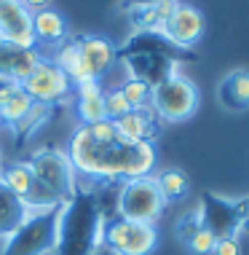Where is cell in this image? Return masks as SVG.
Segmentation results:
<instances>
[{
  "label": "cell",
  "instance_id": "cell-2",
  "mask_svg": "<svg viewBox=\"0 0 249 255\" xmlns=\"http://www.w3.org/2000/svg\"><path fill=\"white\" fill-rule=\"evenodd\" d=\"M105 212L94 191L78 188L70 202L62 204L54 255H96L102 250Z\"/></svg>",
  "mask_w": 249,
  "mask_h": 255
},
{
  "label": "cell",
  "instance_id": "cell-12",
  "mask_svg": "<svg viewBox=\"0 0 249 255\" xmlns=\"http://www.w3.org/2000/svg\"><path fill=\"white\" fill-rule=\"evenodd\" d=\"M204 30H206L204 13L188 3H177V8L171 11V16L161 27V35L174 49H193L204 38Z\"/></svg>",
  "mask_w": 249,
  "mask_h": 255
},
{
  "label": "cell",
  "instance_id": "cell-6",
  "mask_svg": "<svg viewBox=\"0 0 249 255\" xmlns=\"http://www.w3.org/2000/svg\"><path fill=\"white\" fill-rule=\"evenodd\" d=\"M30 169L40 185H46L62 204L78 194V172H75L67 150L59 148H38L30 156Z\"/></svg>",
  "mask_w": 249,
  "mask_h": 255
},
{
  "label": "cell",
  "instance_id": "cell-34",
  "mask_svg": "<svg viewBox=\"0 0 249 255\" xmlns=\"http://www.w3.org/2000/svg\"><path fill=\"white\" fill-rule=\"evenodd\" d=\"M0 3H5V0H0Z\"/></svg>",
  "mask_w": 249,
  "mask_h": 255
},
{
  "label": "cell",
  "instance_id": "cell-9",
  "mask_svg": "<svg viewBox=\"0 0 249 255\" xmlns=\"http://www.w3.org/2000/svg\"><path fill=\"white\" fill-rule=\"evenodd\" d=\"M22 89L32 97L35 105H59V102H65L67 97L73 94V81L67 78V73L57 67L51 59H40L35 65V70H32L27 78L22 81Z\"/></svg>",
  "mask_w": 249,
  "mask_h": 255
},
{
  "label": "cell",
  "instance_id": "cell-30",
  "mask_svg": "<svg viewBox=\"0 0 249 255\" xmlns=\"http://www.w3.org/2000/svg\"><path fill=\"white\" fill-rule=\"evenodd\" d=\"M214 255H241V242L239 237H223L214 245Z\"/></svg>",
  "mask_w": 249,
  "mask_h": 255
},
{
  "label": "cell",
  "instance_id": "cell-19",
  "mask_svg": "<svg viewBox=\"0 0 249 255\" xmlns=\"http://www.w3.org/2000/svg\"><path fill=\"white\" fill-rule=\"evenodd\" d=\"M32 35H35V46H57L67 38V22L59 11L46 8L32 13Z\"/></svg>",
  "mask_w": 249,
  "mask_h": 255
},
{
  "label": "cell",
  "instance_id": "cell-31",
  "mask_svg": "<svg viewBox=\"0 0 249 255\" xmlns=\"http://www.w3.org/2000/svg\"><path fill=\"white\" fill-rule=\"evenodd\" d=\"M156 11H158V16H161V22H166V19L171 16V11L177 8V0H156Z\"/></svg>",
  "mask_w": 249,
  "mask_h": 255
},
{
  "label": "cell",
  "instance_id": "cell-4",
  "mask_svg": "<svg viewBox=\"0 0 249 255\" xmlns=\"http://www.w3.org/2000/svg\"><path fill=\"white\" fill-rule=\"evenodd\" d=\"M59 210L27 212L24 223L19 226L11 237H5L0 255H48L57 247V226H59Z\"/></svg>",
  "mask_w": 249,
  "mask_h": 255
},
{
  "label": "cell",
  "instance_id": "cell-23",
  "mask_svg": "<svg viewBox=\"0 0 249 255\" xmlns=\"http://www.w3.org/2000/svg\"><path fill=\"white\" fill-rule=\"evenodd\" d=\"M129 19L134 24L137 32H161V16H158L156 5L153 3H145V5H131L129 8Z\"/></svg>",
  "mask_w": 249,
  "mask_h": 255
},
{
  "label": "cell",
  "instance_id": "cell-22",
  "mask_svg": "<svg viewBox=\"0 0 249 255\" xmlns=\"http://www.w3.org/2000/svg\"><path fill=\"white\" fill-rule=\"evenodd\" d=\"M0 183H3L13 196H19L24 202L27 194L32 191V185H35V175H32V169L27 161H16V164H11V167L0 169Z\"/></svg>",
  "mask_w": 249,
  "mask_h": 255
},
{
  "label": "cell",
  "instance_id": "cell-17",
  "mask_svg": "<svg viewBox=\"0 0 249 255\" xmlns=\"http://www.w3.org/2000/svg\"><path fill=\"white\" fill-rule=\"evenodd\" d=\"M75 116H78L81 127L96 124L105 116V92H102L99 81H86V84L75 86Z\"/></svg>",
  "mask_w": 249,
  "mask_h": 255
},
{
  "label": "cell",
  "instance_id": "cell-26",
  "mask_svg": "<svg viewBox=\"0 0 249 255\" xmlns=\"http://www.w3.org/2000/svg\"><path fill=\"white\" fill-rule=\"evenodd\" d=\"M129 110H131V105L126 102L121 89H110V92H105V116L110 121H118L121 116L129 113Z\"/></svg>",
  "mask_w": 249,
  "mask_h": 255
},
{
  "label": "cell",
  "instance_id": "cell-21",
  "mask_svg": "<svg viewBox=\"0 0 249 255\" xmlns=\"http://www.w3.org/2000/svg\"><path fill=\"white\" fill-rule=\"evenodd\" d=\"M156 183H158V188H161L166 204H177V202H182V199H188V194H190L188 175H185L182 169H177V167L161 169L156 175Z\"/></svg>",
  "mask_w": 249,
  "mask_h": 255
},
{
  "label": "cell",
  "instance_id": "cell-11",
  "mask_svg": "<svg viewBox=\"0 0 249 255\" xmlns=\"http://www.w3.org/2000/svg\"><path fill=\"white\" fill-rule=\"evenodd\" d=\"M198 220H201L204 229H209L217 239L223 237H236V234L244 229L236 210V202L231 199H223L212 191H204L201 194V204H198Z\"/></svg>",
  "mask_w": 249,
  "mask_h": 255
},
{
  "label": "cell",
  "instance_id": "cell-27",
  "mask_svg": "<svg viewBox=\"0 0 249 255\" xmlns=\"http://www.w3.org/2000/svg\"><path fill=\"white\" fill-rule=\"evenodd\" d=\"M198 229H201V220H198V212H185L182 218L177 220V226H174V231H177V239L182 245H188V239L196 234Z\"/></svg>",
  "mask_w": 249,
  "mask_h": 255
},
{
  "label": "cell",
  "instance_id": "cell-28",
  "mask_svg": "<svg viewBox=\"0 0 249 255\" xmlns=\"http://www.w3.org/2000/svg\"><path fill=\"white\" fill-rule=\"evenodd\" d=\"M86 132L91 134L94 140H99V142L115 140V137L121 134V132H118V127H115V121H110V119H102V121H96V124H88Z\"/></svg>",
  "mask_w": 249,
  "mask_h": 255
},
{
  "label": "cell",
  "instance_id": "cell-7",
  "mask_svg": "<svg viewBox=\"0 0 249 255\" xmlns=\"http://www.w3.org/2000/svg\"><path fill=\"white\" fill-rule=\"evenodd\" d=\"M166 210V199L158 188L156 177H134L121 185L118 194V218L134 220V223H148L156 226L158 218Z\"/></svg>",
  "mask_w": 249,
  "mask_h": 255
},
{
  "label": "cell",
  "instance_id": "cell-14",
  "mask_svg": "<svg viewBox=\"0 0 249 255\" xmlns=\"http://www.w3.org/2000/svg\"><path fill=\"white\" fill-rule=\"evenodd\" d=\"M43 59V54L38 49H24V46L8 43V40H0V75L8 81H22L35 70V65Z\"/></svg>",
  "mask_w": 249,
  "mask_h": 255
},
{
  "label": "cell",
  "instance_id": "cell-3",
  "mask_svg": "<svg viewBox=\"0 0 249 255\" xmlns=\"http://www.w3.org/2000/svg\"><path fill=\"white\" fill-rule=\"evenodd\" d=\"M118 59L129 67V78H137L150 89L177 73V49L161 32H134L118 51Z\"/></svg>",
  "mask_w": 249,
  "mask_h": 255
},
{
  "label": "cell",
  "instance_id": "cell-5",
  "mask_svg": "<svg viewBox=\"0 0 249 255\" xmlns=\"http://www.w3.org/2000/svg\"><path fill=\"white\" fill-rule=\"evenodd\" d=\"M150 110L158 116V121L182 124L198 110V89L185 75H169L158 86L150 89Z\"/></svg>",
  "mask_w": 249,
  "mask_h": 255
},
{
  "label": "cell",
  "instance_id": "cell-10",
  "mask_svg": "<svg viewBox=\"0 0 249 255\" xmlns=\"http://www.w3.org/2000/svg\"><path fill=\"white\" fill-rule=\"evenodd\" d=\"M75 43H78V57L81 59H78L75 73L70 75L73 86L86 84V81H99L102 75L113 67V62L118 59V49L99 35H78Z\"/></svg>",
  "mask_w": 249,
  "mask_h": 255
},
{
  "label": "cell",
  "instance_id": "cell-16",
  "mask_svg": "<svg viewBox=\"0 0 249 255\" xmlns=\"http://www.w3.org/2000/svg\"><path fill=\"white\" fill-rule=\"evenodd\" d=\"M217 102L231 113H244L249 110V70L236 67L220 81L217 86Z\"/></svg>",
  "mask_w": 249,
  "mask_h": 255
},
{
  "label": "cell",
  "instance_id": "cell-33",
  "mask_svg": "<svg viewBox=\"0 0 249 255\" xmlns=\"http://www.w3.org/2000/svg\"><path fill=\"white\" fill-rule=\"evenodd\" d=\"M0 161H3V153H0ZM0 169H3V167H0Z\"/></svg>",
  "mask_w": 249,
  "mask_h": 255
},
{
  "label": "cell",
  "instance_id": "cell-13",
  "mask_svg": "<svg viewBox=\"0 0 249 255\" xmlns=\"http://www.w3.org/2000/svg\"><path fill=\"white\" fill-rule=\"evenodd\" d=\"M0 40L24 46V49H38L32 35V13L24 8L22 0L0 3Z\"/></svg>",
  "mask_w": 249,
  "mask_h": 255
},
{
  "label": "cell",
  "instance_id": "cell-1",
  "mask_svg": "<svg viewBox=\"0 0 249 255\" xmlns=\"http://www.w3.org/2000/svg\"><path fill=\"white\" fill-rule=\"evenodd\" d=\"M75 172L86 180L115 183V180H134V177L153 175L158 164L156 142H131L126 137L99 142L86 132V127H78L67 142Z\"/></svg>",
  "mask_w": 249,
  "mask_h": 255
},
{
  "label": "cell",
  "instance_id": "cell-20",
  "mask_svg": "<svg viewBox=\"0 0 249 255\" xmlns=\"http://www.w3.org/2000/svg\"><path fill=\"white\" fill-rule=\"evenodd\" d=\"M27 218V207L19 196H13L3 183H0V237H11Z\"/></svg>",
  "mask_w": 249,
  "mask_h": 255
},
{
  "label": "cell",
  "instance_id": "cell-25",
  "mask_svg": "<svg viewBox=\"0 0 249 255\" xmlns=\"http://www.w3.org/2000/svg\"><path fill=\"white\" fill-rule=\"evenodd\" d=\"M214 245H217V237H214L209 229H204V226H201V229L188 239V245H185V247H188L193 255H214Z\"/></svg>",
  "mask_w": 249,
  "mask_h": 255
},
{
  "label": "cell",
  "instance_id": "cell-18",
  "mask_svg": "<svg viewBox=\"0 0 249 255\" xmlns=\"http://www.w3.org/2000/svg\"><path fill=\"white\" fill-rule=\"evenodd\" d=\"M32 108H35V102L22 89V84L11 81L0 89V121H5L8 127H19Z\"/></svg>",
  "mask_w": 249,
  "mask_h": 255
},
{
  "label": "cell",
  "instance_id": "cell-24",
  "mask_svg": "<svg viewBox=\"0 0 249 255\" xmlns=\"http://www.w3.org/2000/svg\"><path fill=\"white\" fill-rule=\"evenodd\" d=\"M118 89L123 92V97H126V102L131 105V110L150 108V86L148 84H142V81H137V78H126Z\"/></svg>",
  "mask_w": 249,
  "mask_h": 255
},
{
  "label": "cell",
  "instance_id": "cell-29",
  "mask_svg": "<svg viewBox=\"0 0 249 255\" xmlns=\"http://www.w3.org/2000/svg\"><path fill=\"white\" fill-rule=\"evenodd\" d=\"M46 116H48V108H46V105H35V108L30 110V116H27V119L16 127V129H19V134L24 137V134H30L32 129H38L40 124L46 121Z\"/></svg>",
  "mask_w": 249,
  "mask_h": 255
},
{
  "label": "cell",
  "instance_id": "cell-32",
  "mask_svg": "<svg viewBox=\"0 0 249 255\" xmlns=\"http://www.w3.org/2000/svg\"><path fill=\"white\" fill-rule=\"evenodd\" d=\"M22 3H24V8L30 11V13H38V11L51 8V5H54V0H22Z\"/></svg>",
  "mask_w": 249,
  "mask_h": 255
},
{
  "label": "cell",
  "instance_id": "cell-15",
  "mask_svg": "<svg viewBox=\"0 0 249 255\" xmlns=\"http://www.w3.org/2000/svg\"><path fill=\"white\" fill-rule=\"evenodd\" d=\"M121 137H126L131 142H156L158 132H161V121L150 108H137L129 110L126 116H121L115 121Z\"/></svg>",
  "mask_w": 249,
  "mask_h": 255
},
{
  "label": "cell",
  "instance_id": "cell-8",
  "mask_svg": "<svg viewBox=\"0 0 249 255\" xmlns=\"http://www.w3.org/2000/svg\"><path fill=\"white\" fill-rule=\"evenodd\" d=\"M102 247H107L113 255H150L158 247V231L156 226L134 223L115 215L105 220Z\"/></svg>",
  "mask_w": 249,
  "mask_h": 255
}]
</instances>
